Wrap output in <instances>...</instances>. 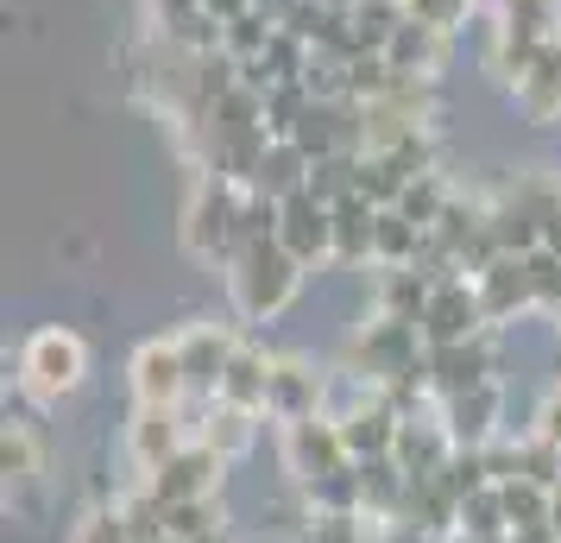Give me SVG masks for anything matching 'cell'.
<instances>
[{
  "label": "cell",
  "instance_id": "obj_33",
  "mask_svg": "<svg viewBox=\"0 0 561 543\" xmlns=\"http://www.w3.org/2000/svg\"><path fill=\"white\" fill-rule=\"evenodd\" d=\"M410 20H423V26H435L442 38H455V32H467V20L480 13L473 0H404Z\"/></svg>",
  "mask_w": 561,
  "mask_h": 543
},
{
  "label": "cell",
  "instance_id": "obj_25",
  "mask_svg": "<svg viewBox=\"0 0 561 543\" xmlns=\"http://www.w3.org/2000/svg\"><path fill=\"white\" fill-rule=\"evenodd\" d=\"M309 165L316 158L297 146V139H272L265 146V158H259V171L247 190H259V196H272V203H284V196H297V190H309Z\"/></svg>",
  "mask_w": 561,
  "mask_h": 543
},
{
  "label": "cell",
  "instance_id": "obj_20",
  "mask_svg": "<svg viewBox=\"0 0 561 543\" xmlns=\"http://www.w3.org/2000/svg\"><path fill=\"white\" fill-rule=\"evenodd\" d=\"M272 366H278V354L265 348V341H240L233 348V361H228V373H221V405H240V411H259L265 417V398H272Z\"/></svg>",
  "mask_w": 561,
  "mask_h": 543
},
{
  "label": "cell",
  "instance_id": "obj_43",
  "mask_svg": "<svg viewBox=\"0 0 561 543\" xmlns=\"http://www.w3.org/2000/svg\"><path fill=\"white\" fill-rule=\"evenodd\" d=\"M556 341H561V316H556Z\"/></svg>",
  "mask_w": 561,
  "mask_h": 543
},
{
  "label": "cell",
  "instance_id": "obj_5",
  "mask_svg": "<svg viewBox=\"0 0 561 543\" xmlns=\"http://www.w3.org/2000/svg\"><path fill=\"white\" fill-rule=\"evenodd\" d=\"M561 38V0H511L492 20V45H485V70L499 82H517L530 70V57Z\"/></svg>",
  "mask_w": 561,
  "mask_h": 543
},
{
  "label": "cell",
  "instance_id": "obj_28",
  "mask_svg": "<svg viewBox=\"0 0 561 543\" xmlns=\"http://www.w3.org/2000/svg\"><path fill=\"white\" fill-rule=\"evenodd\" d=\"M284 32V20H272L265 7H253V13H240V20H228V32H221V52L233 57V64H259V57L272 52V38Z\"/></svg>",
  "mask_w": 561,
  "mask_h": 543
},
{
  "label": "cell",
  "instance_id": "obj_38",
  "mask_svg": "<svg viewBox=\"0 0 561 543\" xmlns=\"http://www.w3.org/2000/svg\"><path fill=\"white\" fill-rule=\"evenodd\" d=\"M542 247H549V253L561 259V208H556V215H549V222H542Z\"/></svg>",
  "mask_w": 561,
  "mask_h": 543
},
{
  "label": "cell",
  "instance_id": "obj_16",
  "mask_svg": "<svg viewBox=\"0 0 561 543\" xmlns=\"http://www.w3.org/2000/svg\"><path fill=\"white\" fill-rule=\"evenodd\" d=\"M435 411L448 423L455 449H492V442L505 437V386H499V380H485V386H473V392H455V398H442Z\"/></svg>",
  "mask_w": 561,
  "mask_h": 543
},
{
  "label": "cell",
  "instance_id": "obj_41",
  "mask_svg": "<svg viewBox=\"0 0 561 543\" xmlns=\"http://www.w3.org/2000/svg\"><path fill=\"white\" fill-rule=\"evenodd\" d=\"M549 531H556V543H561V493H556V518H549Z\"/></svg>",
  "mask_w": 561,
  "mask_h": 543
},
{
  "label": "cell",
  "instance_id": "obj_31",
  "mask_svg": "<svg viewBox=\"0 0 561 543\" xmlns=\"http://www.w3.org/2000/svg\"><path fill=\"white\" fill-rule=\"evenodd\" d=\"M455 538H511V524H505V499H499V487H480V493H467V499H460Z\"/></svg>",
  "mask_w": 561,
  "mask_h": 543
},
{
  "label": "cell",
  "instance_id": "obj_9",
  "mask_svg": "<svg viewBox=\"0 0 561 543\" xmlns=\"http://www.w3.org/2000/svg\"><path fill=\"white\" fill-rule=\"evenodd\" d=\"M423 341L430 348H448V341H473L485 336L492 323H485V304H480V285L467 279V272H455V279H435L430 291V310H423Z\"/></svg>",
  "mask_w": 561,
  "mask_h": 543
},
{
  "label": "cell",
  "instance_id": "obj_19",
  "mask_svg": "<svg viewBox=\"0 0 561 543\" xmlns=\"http://www.w3.org/2000/svg\"><path fill=\"white\" fill-rule=\"evenodd\" d=\"M511 102L530 127H556L561 121V38H549L542 52L530 57V70L511 82Z\"/></svg>",
  "mask_w": 561,
  "mask_h": 543
},
{
  "label": "cell",
  "instance_id": "obj_2",
  "mask_svg": "<svg viewBox=\"0 0 561 543\" xmlns=\"http://www.w3.org/2000/svg\"><path fill=\"white\" fill-rule=\"evenodd\" d=\"M423 354L430 341L416 323H398V316H359L354 336H347V366L366 373L373 386H398V380H423Z\"/></svg>",
  "mask_w": 561,
  "mask_h": 543
},
{
  "label": "cell",
  "instance_id": "obj_24",
  "mask_svg": "<svg viewBox=\"0 0 561 543\" xmlns=\"http://www.w3.org/2000/svg\"><path fill=\"white\" fill-rule=\"evenodd\" d=\"M385 64H391L398 77L435 82V77H442V64H448V38H442L435 26H423V20H404V26H398V38L385 45Z\"/></svg>",
  "mask_w": 561,
  "mask_h": 543
},
{
  "label": "cell",
  "instance_id": "obj_1",
  "mask_svg": "<svg viewBox=\"0 0 561 543\" xmlns=\"http://www.w3.org/2000/svg\"><path fill=\"white\" fill-rule=\"evenodd\" d=\"M221 272H228V304H233L240 323H278V316L297 304V291H304V279H309V265L290 259L278 240L233 253Z\"/></svg>",
  "mask_w": 561,
  "mask_h": 543
},
{
  "label": "cell",
  "instance_id": "obj_42",
  "mask_svg": "<svg viewBox=\"0 0 561 543\" xmlns=\"http://www.w3.org/2000/svg\"><path fill=\"white\" fill-rule=\"evenodd\" d=\"M322 7H354V0H322Z\"/></svg>",
  "mask_w": 561,
  "mask_h": 543
},
{
  "label": "cell",
  "instance_id": "obj_39",
  "mask_svg": "<svg viewBox=\"0 0 561 543\" xmlns=\"http://www.w3.org/2000/svg\"><path fill=\"white\" fill-rule=\"evenodd\" d=\"M253 7H265V13H272V20H290V13H297V7H304V0H253Z\"/></svg>",
  "mask_w": 561,
  "mask_h": 543
},
{
  "label": "cell",
  "instance_id": "obj_21",
  "mask_svg": "<svg viewBox=\"0 0 561 543\" xmlns=\"http://www.w3.org/2000/svg\"><path fill=\"white\" fill-rule=\"evenodd\" d=\"M391 462L404 467L410 480H430V474H442V467L455 462V437H448V423H442V411L435 417H404V430H398V449H391Z\"/></svg>",
  "mask_w": 561,
  "mask_h": 543
},
{
  "label": "cell",
  "instance_id": "obj_40",
  "mask_svg": "<svg viewBox=\"0 0 561 543\" xmlns=\"http://www.w3.org/2000/svg\"><path fill=\"white\" fill-rule=\"evenodd\" d=\"M473 7H480V13H485V20H499V13H505V7H511V0H473Z\"/></svg>",
  "mask_w": 561,
  "mask_h": 543
},
{
  "label": "cell",
  "instance_id": "obj_8",
  "mask_svg": "<svg viewBox=\"0 0 561 543\" xmlns=\"http://www.w3.org/2000/svg\"><path fill=\"white\" fill-rule=\"evenodd\" d=\"M196 442V423H190V405H133L127 423V455L139 474H158V467L183 455Z\"/></svg>",
  "mask_w": 561,
  "mask_h": 543
},
{
  "label": "cell",
  "instance_id": "obj_37",
  "mask_svg": "<svg viewBox=\"0 0 561 543\" xmlns=\"http://www.w3.org/2000/svg\"><path fill=\"white\" fill-rule=\"evenodd\" d=\"M208 13L215 20H240V13H253V0H208Z\"/></svg>",
  "mask_w": 561,
  "mask_h": 543
},
{
  "label": "cell",
  "instance_id": "obj_10",
  "mask_svg": "<svg viewBox=\"0 0 561 543\" xmlns=\"http://www.w3.org/2000/svg\"><path fill=\"white\" fill-rule=\"evenodd\" d=\"M240 323H215V316H196L178 329L183 348V373H190V398H215L221 392V373H228L233 348H240Z\"/></svg>",
  "mask_w": 561,
  "mask_h": 543
},
{
  "label": "cell",
  "instance_id": "obj_22",
  "mask_svg": "<svg viewBox=\"0 0 561 543\" xmlns=\"http://www.w3.org/2000/svg\"><path fill=\"white\" fill-rule=\"evenodd\" d=\"M373 234H379V203L347 196L334 203V272H373Z\"/></svg>",
  "mask_w": 561,
  "mask_h": 543
},
{
  "label": "cell",
  "instance_id": "obj_34",
  "mask_svg": "<svg viewBox=\"0 0 561 543\" xmlns=\"http://www.w3.org/2000/svg\"><path fill=\"white\" fill-rule=\"evenodd\" d=\"M70 543H133V538H127V524H121V506H102V512L82 518Z\"/></svg>",
  "mask_w": 561,
  "mask_h": 543
},
{
  "label": "cell",
  "instance_id": "obj_35",
  "mask_svg": "<svg viewBox=\"0 0 561 543\" xmlns=\"http://www.w3.org/2000/svg\"><path fill=\"white\" fill-rule=\"evenodd\" d=\"M530 430H542L549 442H561V380L549 392H542V405H536V417H530Z\"/></svg>",
  "mask_w": 561,
  "mask_h": 543
},
{
  "label": "cell",
  "instance_id": "obj_6",
  "mask_svg": "<svg viewBox=\"0 0 561 543\" xmlns=\"http://www.w3.org/2000/svg\"><path fill=\"white\" fill-rule=\"evenodd\" d=\"M240 203H247V183H228L208 171L196 183V196L183 208V247L196 259H215V265H228L240 253Z\"/></svg>",
  "mask_w": 561,
  "mask_h": 543
},
{
  "label": "cell",
  "instance_id": "obj_15",
  "mask_svg": "<svg viewBox=\"0 0 561 543\" xmlns=\"http://www.w3.org/2000/svg\"><path fill=\"white\" fill-rule=\"evenodd\" d=\"M423 373H430V392L435 405L455 398V392H473L485 380H499V348H492V329L473 341H448V348H430L423 354Z\"/></svg>",
  "mask_w": 561,
  "mask_h": 543
},
{
  "label": "cell",
  "instance_id": "obj_44",
  "mask_svg": "<svg viewBox=\"0 0 561 543\" xmlns=\"http://www.w3.org/2000/svg\"><path fill=\"white\" fill-rule=\"evenodd\" d=\"M164 543H178V538H164Z\"/></svg>",
  "mask_w": 561,
  "mask_h": 543
},
{
  "label": "cell",
  "instance_id": "obj_29",
  "mask_svg": "<svg viewBox=\"0 0 561 543\" xmlns=\"http://www.w3.org/2000/svg\"><path fill=\"white\" fill-rule=\"evenodd\" d=\"M404 0H354V38L359 52H385L391 38H398V26H404Z\"/></svg>",
  "mask_w": 561,
  "mask_h": 543
},
{
  "label": "cell",
  "instance_id": "obj_17",
  "mask_svg": "<svg viewBox=\"0 0 561 543\" xmlns=\"http://www.w3.org/2000/svg\"><path fill=\"white\" fill-rule=\"evenodd\" d=\"M473 285H480V304H485V323L492 329H511L517 316L536 310V285H530V265L524 259H492L485 272H473Z\"/></svg>",
  "mask_w": 561,
  "mask_h": 543
},
{
  "label": "cell",
  "instance_id": "obj_26",
  "mask_svg": "<svg viewBox=\"0 0 561 543\" xmlns=\"http://www.w3.org/2000/svg\"><path fill=\"white\" fill-rule=\"evenodd\" d=\"M304 506H309V512H366V480H359V462L334 467V474H322V480H309Z\"/></svg>",
  "mask_w": 561,
  "mask_h": 543
},
{
  "label": "cell",
  "instance_id": "obj_23",
  "mask_svg": "<svg viewBox=\"0 0 561 543\" xmlns=\"http://www.w3.org/2000/svg\"><path fill=\"white\" fill-rule=\"evenodd\" d=\"M398 430H404V417L385 405V392L373 398V405H359V411L341 417V442H347L354 462H385V455L398 449Z\"/></svg>",
  "mask_w": 561,
  "mask_h": 543
},
{
  "label": "cell",
  "instance_id": "obj_7",
  "mask_svg": "<svg viewBox=\"0 0 561 543\" xmlns=\"http://www.w3.org/2000/svg\"><path fill=\"white\" fill-rule=\"evenodd\" d=\"M347 442H341V423L334 417H304V423H278V467L309 487V480H322L334 467H347Z\"/></svg>",
  "mask_w": 561,
  "mask_h": 543
},
{
  "label": "cell",
  "instance_id": "obj_30",
  "mask_svg": "<svg viewBox=\"0 0 561 543\" xmlns=\"http://www.w3.org/2000/svg\"><path fill=\"white\" fill-rule=\"evenodd\" d=\"M448 203H455V183L442 178V171H423V178H410V190L398 196V208H404V215H410V222H416L423 234L442 222V208H448Z\"/></svg>",
  "mask_w": 561,
  "mask_h": 543
},
{
  "label": "cell",
  "instance_id": "obj_12",
  "mask_svg": "<svg viewBox=\"0 0 561 543\" xmlns=\"http://www.w3.org/2000/svg\"><path fill=\"white\" fill-rule=\"evenodd\" d=\"M127 392H133V405H190V373H183L178 336H158L146 348H133Z\"/></svg>",
  "mask_w": 561,
  "mask_h": 543
},
{
  "label": "cell",
  "instance_id": "obj_27",
  "mask_svg": "<svg viewBox=\"0 0 561 543\" xmlns=\"http://www.w3.org/2000/svg\"><path fill=\"white\" fill-rule=\"evenodd\" d=\"M499 499H505V524L511 531H542L549 518H556V493L536 487V480H499Z\"/></svg>",
  "mask_w": 561,
  "mask_h": 543
},
{
  "label": "cell",
  "instance_id": "obj_36",
  "mask_svg": "<svg viewBox=\"0 0 561 543\" xmlns=\"http://www.w3.org/2000/svg\"><path fill=\"white\" fill-rule=\"evenodd\" d=\"M196 13H208V0H158V26L164 32L183 26V20H196Z\"/></svg>",
  "mask_w": 561,
  "mask_h": 543
},
{
  "label": "cell",
  "instance_id": "obj_11",
  "mask_svg": "<svg viewBox=\"0 0 561 543\" xmlns=\"http://www.w3.org/2000/svg\"><path fill=\"white\" fill-rule=\"evenodd\" d=\"M278 247L290 259H304L309 272L334 265V208L322 196H309V190L284 196L278 203Z\"/></svg>",
  "mask_w": 561,
  "mask_h": 543
},
{
  "label": "cell",
  "instance_id": "obj_3",
  "mask_svg": "<svg viewBox=\"0 0 561 543\" xmlns=\"http://www.w3.org/2000/svg\"><path fill=\"white\" fill-rule=\"evenodd\" d=\"M0 474H7V512L38 518L45 487H51V437H45L38 417L7 411V430H0Z\"/></svg>",
  "mask_w": 561,
  "mask_h": 543
},
{
  "label": "cell",
  "instance_id": "obj_18",
  "mask_svg": "<svg viewBox=\"0 0 561 543\" xmlns=\"http://www.w3.org/2000/svg\"><path fill=\"white\" fill-rule=\"evenodd\" d=\"M430 291H435V279L423 272V265H373L366 310H373V316H398V323H423Z\"/></svg>",
  "mask_w": 561,
  "mask_h": 543
},
{
  "label": "cell",
  "instance_id": "obj_4",
  "mask_svg": "<svg viewBox=\"0 0 561 543\" xmlns=\"http://www.w3.org/2000/svg\"><path fill=\"white\" fill-rule=\"evenodd\" d=\"M82 380H89V341H82L77 329L51 323V329H38V336L20 348V386H26V398H38V405H57V398L82 392Z\"/></svg>",
  "mask_w": 561,
  "mask_h": 543
},
{
  "label": "cell",
  "instance_id": "obj_32",
  "mask_svg": "<svg viewBox=\"0 0 561 543\" xmlns=\"http://www.w3.org/2000/svg\"><path fill=\"white\" fill-rule=\"evenodd\" d=\"M215 524H228V512H221V499H190V506H164V538H203V531H215Z\"/></svg>",
  "mask_w": 561,
  "mask_h": 543
},
{
  "label": "cell",
  "instance_id": "obj_13",
  "mask_svg": "<svg viewBox=\"0 0 561 543\" xmlns=\"http://www.w3.org/2000/svg\"><path fill=\"white\" fill-rule=\"evenodd\" d=\"M272 423H304V417H329V373L309 354H278L272 366V398H265Z\"/></svg>",
  "mask_w": 561,
  "mask_h": 543
},
{
  "label": "cell",
  "instance_id": "obj_14",
  "mask_svg": "<svg viewBox=\"0 0 561 543\" xmlns=\"http://www.w3.org/2000/svg\"><path fill=\"white\" fill-rule=\"evenodd\" d=\"M228 467L208 442H190L183 455H171V462L158 467V474H146V487L164 499V506H190V499H221V487H228Z\"/></svg>",
  "mask_w": 561,
  "mask_h": 543
}]
</instances>
